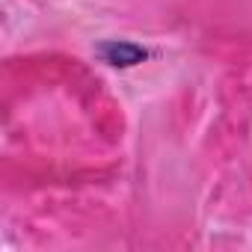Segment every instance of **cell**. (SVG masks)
<instances>
[{
	"label": "cell",
	"instance_id": "obj_1",
	"mask_svg": "<svg viewBox=\"0 0 252 252\" xmlns=\"http://www.w3.org/2000/svg\"><path fill=\"white\" fill-rule=\"evenodd\" d=\"M98 57L110 65H119V68H131V65H140L149 51L134 45V42H122V39H113V42H104L98 45Z\"/></svg>",
	"mask_w": 252,
	"mask_h": 252
}]
</instances>
